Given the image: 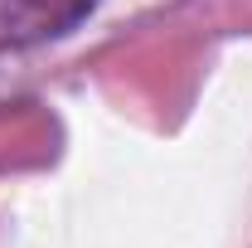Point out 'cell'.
Segmentation results:
<instances>
[{
    "mask_svg": "<svg viewBox=\"0 0 252 248\" xmlns=\"http://www.w3.org/2000/svg\"><path fill=\"white\" fill-rule=\"evenodd\" d=\"M97 0H0V54H25L73 34Z\"/></svg>",
    "mask_w": 252,
    "mask_h": 248,
    "instance_id": "cell-1",
    "label": "cell"
}]
</instances>
